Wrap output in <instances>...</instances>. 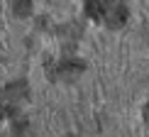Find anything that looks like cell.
<instances>
[{"label":"cell","instance_id":"6da1fadb","mask_svg":"<svg viewBox=\"0 0 149 137\" xmlns=\"http://www.w3.org/2000/svg\"><path fill=\"white\" fill-rule=\"evenodd\" d=\"M86 8H88L91 17H95L98 22L108 24V27H117L127 17L125 0H86Z\"/></svg>","mask_w":149,"mask_h":137}]
</instances>
